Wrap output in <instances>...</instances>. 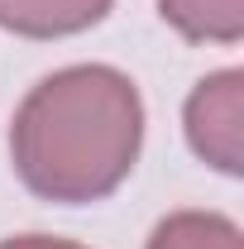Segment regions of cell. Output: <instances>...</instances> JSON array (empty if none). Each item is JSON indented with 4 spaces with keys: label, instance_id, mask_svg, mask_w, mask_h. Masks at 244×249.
Segmentation results:
<instances>
[{
    "label": "cell",
    "instance_id": "cell-1",
    "mask_svg": "<svg viewBox=\"0 0 244 249\" xmlns=\"http://www.w3.org/2000/svg\"><path fill=\"white\" fill-rule=\"evenodd\" d=\"M144 144V101L120 67L77 62L43 77L15 110L10 158L43 201H101L129 178Z\"/></svg>",
    "mask_w": 244,
    "mask_h": 249
},
{
    "label": "cell",
    "instance_id": "cell-2",
    "mask_svg": "<svg viewBox=\"0 0 244 249\" xmlns=\"http://www.w3.org/2000/svg\"><path fill=\"white\" fill-rule=\"evenodd\" d=\"M187 144L201 163H211L215 173L240 178L244 173V72L225 67L201 77L187 96Z\"/></svg>",
    "mask_w": 244,
    "mask_h": 249
},
{
    "label": "cell",
    "instance_id": "cell-3",
    "mask_svg": "<svg viewBox=\"0 0 244 249\" xmlns=\"http://www.w3.org/2000/svg\"><path fill=\"white\" fill-rule=\"evenodd\" d=\"M115 0H0V29L19 38H67L101 24Z\"/></svg>",
    "mask_w": 244,
    "mask_h": 249
},
{
    "label": "cell",
    "instance_id": "cell-4",
    "mask_svg": "<svg viewBox=\"0 0 244 249\" xmlns=\"http://www.w3.org/2000/svg\"><path fill=\"white\" fill-rule=\"evenodd\" d=\"M158 15L192 43H240L244 0H158Z\"/></svg>",
    "mask_w": 244,
    "mask_h": 249
},
{
    "label": "cell",
    "instance_id": "cell-5",
    "mask_svg": "<svg viewBox=\"0 0 244 249\" xmlns=\"http://www.w3.org/2000/svg\"><path fill=\"white\" fill-rule=\"evenodd\" d=\"M144 249H244V235L220 211H173L153 225Z\"/></svg>",
    "mask_w": 244,
    "mask_h": 249
},
{
    "label": "cell",
    "instance_id": "cell-6",
    "mask_svg": "<svg viewBox=\"0 0 244 249\" xmlns=\"http://www.w3.org/2000/svg\"><path fill=\"white\" fill-rule=\"evenodd\" d=\"M0 249H87V245H77V240H58V235H15V240H5Z\"/></svg>",
    "mask_w": 244,
    "mask_h": 249
}]
</instances>
